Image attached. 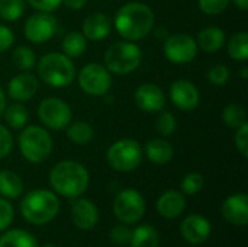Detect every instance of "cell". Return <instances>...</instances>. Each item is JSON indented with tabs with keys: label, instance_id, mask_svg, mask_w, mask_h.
<instances>
[{
	"label": "cell",
	"instance_id": "5b68a950",
	"mask_svg": "<svg viewBox=\"0 0 248 247\" xmlns=\"http://www.w3.org/2000/svg\"><path fill=\"white\" fill-rule=\"evenodd\" d=\"M142 52L140 47L129 41L115 42L105 52V64L108 71L113 74H129L135 71L141 64Z\"/></svg>",
	"mask_w": 248,
	"mask_h": 247
},
{
	"label": "cell",
	"instance_id": "e0dca14e",
	"mask_svg": "<svg viewBox=\"0 0 248 247\" xmlns=\"http://www.w3.org/2000/svg\"><path fill=\"white\" fill-rule=\"evenodd\" d=\"M222 217L234 226H246L248 223V197L235 194L228 197L222 204Z\"/></svg>",
	"mask_w": 248,
	"mask_h": 247
},
{
	"label": "cell",
	"instance_id": "7c38bea8",
	"mask_svg": "<svg viewBox=\"0 0 248 247\" xmlns=\"http://www.w3.org/2000/svg\"><path fill=\"white\" fill-rule=\"evenodd\" d=\"M55 31H57V19L49 12H41L32 15L31 17H28L23 28L26 39H29L33 44L46 42L54 36Z\"/></svg>",
	"mask_w": 248,
	"mask_h": 247
},
{
	"label": "cell",
	"instance_id": "b9f144b4",
	"mask_svg": "<svg viewBox=\"0 0 248 247\" xmlns=\"http://www.w3.org/2000/svg\"><path fill=\"white\" fill-rule=\"evenodd\" d=\"M13 41H15L13 32L7 26L0 25V52L9 49L13 45Z\"/></svg>",
	"mask_w": 248,
	"mask_h": 247
},
{
	"label": "cell",
	"instance_id": "6da1fadb",
	"mask_svg": "<svg viewBox=\"0 0 248 247\" xmlns=\"http://www.w3.org/2000/svg\"><path fill=\"white\" fill-rule=\"evenodd\" d=\"M116 31L128 41L142 39L154 26V13L150 6L131 1L124 4L115 17Z\"/></svg>",
	"mask_w": 248,
	"mask_h": 247
},
{
	"label": "cell",
	"instance_id": "60d3db41",
	"mask_svg": "<svg viewBox=\"0 0 248 247\" xmlns=\"http://www.w3.org/2000/svg\"><path fill=\"white\" fill-rule=\"evenodd\" d=\"M32 7H35L39 12H54L60 4L61 0H28Z\"/></svg>",
	"mask_w": 248,
	"mask_h": 247
},
{
	"label": "cell",
	"instance_id": "603a6c76",
	"mask_svg": "<svg viewBox=\"0 0 248 247\" xmlns=\"http://www.w3.org/2000/svg\"><path fill=\"white\" fill-rule=\"evenodd\" d=\"M23 192V182L19 175L12 170L0 172V195L3 198L15 199Z\"/></svg>",
	"mask_w": 248,
	"mask_h": 247
},
{
	"label": "cell",
	"instance_id": "30bf717a",
	"mask_svg": "<svg viewBox=\"0 0 248 247\" xmlns=\"http://www.w3.org/2000/svg\"><path fill=\"white\" fill-rule=\"evenodd\" d=\"M38 116L41 122L55 131L67 128V125L71 122V109L70 106L57 98H48L41 102L38 108Z\"/></svg>",
	"mask_w": 248,
	"mask_h": 247
},
{
	"label": "cell",
	"instance_id": "7dc6e473",
	"mask_svg": "<svg viewBox=\"0 0 248 247\" xmlns=\"http://www.w3.org/2000/svg\"><path fill=\"white\" fill-rule=\"evenodd\" d=\"M42 247H58V246H55V245H45V246H42Z\"/></svg>",
	"mask_w": 248,
	"mask_h": 247
},
{
	"label": "cell",
	"instance_id": "f6af8a7d",
	"mask_svg": "<svg viewBox=\"0 0 248 247\" xmlns=\"http://www.w3.org/2000/svg\"><path fill=\"white\" fill-rule=\"evenodd\" d=\"M234 1V4L237 6V7H240V9H243V10H246L248 7V0H232Z\"/></svg>",
	"mask_w": 248,
	"mask_h": 247
},
{
	"label": "cell",
	"instance_id": "9c48e42d",
	"mask_svg": "<svg viewBox=\"0 0 248 247\" xmlns=\"http://www.w3.org/2000/svg\"><path fill=\"white\" fill-rule=\"evenodd\" d=\"M78 84L90 96H103L112 86V77L106 67L92 63L78 73Z\"/></svg>",
	"mask_w": 248,
	"mask_h": 247
},
{
	"label": "cell",
	"instance_id": "d6a6232c",
	"mask_svg": "<svg viewBox=\"0 0 248 247\" xmlns=\"http://www.w3.org/2000/svg\"><path fill=\"white\" fill-rule=\"evenodd\" d=\"M203 176L201 173H189L182 181V191L187 195H196L203 188Z\"/></svg>",
	"mask_w": 248,
	"mask_h": 247
},
{
	"label": "cell",
	"instance_id": "f546056e",
	"mask_svg": "<svg viewBox=\"0 0 248 247\" xmlns=\"http://www.w3.org/2000/svg\"><path fill=\"white\" fill-rule=\"evenodd\" d=\"M12 63H13V66L16 68L23 70V71H28L36 63L35 52L31 48H28L25 45H20V47L15 48V51L12 52Z\"/></svg>",
	"mask_w": 248,
	"mask_h": 247
},
{
	"label": "cell",
	"instance_id": "d590c367",
	"mask_svg": "<svg viewBox=\"0 0 248 247\" xmlns=\"http://www.w3.org/2000/svg\"><path fill=\"white\" fill-rule=\"evenodd\" d=\"M198 4L206 15H219L228 7L230 0H198Z\"/></svg>",
	"mask_w": 248,
	"mask_h": 247
},
{
	"label": "cell",
	"instance_id": "ffe728a7",
	"mask_svg": "<svg viewBox=\"0 0 248 247\" xmlns=\"http://www.w3.org/2000/svg\"><path fill=\"white\" fill-rule=\"evenodd\" d=\"M186 207L185 197L179 191H167L157 201V210L161 217L167 220L177 218Z\"/></svg>",
	"mask_w": 248,
	"mask_h": 247
},
{
	"label": "cell",
	"instance_id": "74e56055",
	"mask_svg": "<svg viewBox=\"0 0 248 247\" xmlns=\"http://www.w3.org/2000/svg\"><path fill=\"white\" fill-rule=\"evenodd\" d=\"M131 234H132V231L125 224H121V226H116L112 229L110 239L115 245H126L131 240Z\"/></svg>",
	"mask_w": 248,
	"mask_h": 247
},
{
	"label": "cell",
	"instance_id": "f35d334b",
	"mask_svg": "<svg viewBox=\"0 0 248 247\" xmlns=\"http://www.w3.org/2000/svg\"><path fill=\"white\" fill-rule=\"evenodd\" d=\"M235 146L240 150V153L247 157L248 156V124H243L241 127L237 128L235 134Z\"/></svg>",
	"mask_w": 248,
	"mask_h": 247
},
{
	"label": "cell",
	"instance_id": "836d02e7",
	"mask_svg": "<svg viewBox=\"0 0 248 247\" xmlns=\"http://www.w3.org/2000/svg\"><path fill=\"white\" fill-rule=\"evenodd\" d=\"M157 131L161 134V135H171L174 131H176V127H177V122H176V118L171 112H163L158 119H157Z\"/></svg>",
	"mask_w": 248,
	"mask_h": 247
},
{
	"label": "cell",
	"instance_id": "9a60e30c",
	"mask_svg": "<svg viewBox=\"0 0 248 247\" xmlns=\"http://www.w3.org/2000/svg\"><path fill=\"white\" fill-rule=\"evenodd\" d=\"M135 103L141 111L145 112H158L166 105L164 92L153 83L141 84L135 92Z\"/></svg>",
	"mask_w": 248,
	"mask_h": 247
},
{
	"label": "cell",
	"instance_id": "d6986e66",
	"mask_svg": "<svg viewBox=\"0 0 248 247\" xmlns=\"http://www.w3.org/2000/svg\"><path fill=\"white\" fill-rule=\"evenodd\" d=\"M110 32V19L108 15L97 12L87 16L83 22V35L90 41H102Z\"/></svg>",
	"mask_w": 248,
	"mask_h": 247
},
{
	"label": "cell",
	"instance_id": "44dd1931",
	"mask_svg": "<svg viewBox=\"0 0 248 247\" xmlns=\"http://www.w3.org/2000/svg\"><path fill=\"white\" fill-rule=\"evenodd\" d=\"M145 154L150 162L155 165H166L173 159L174 150L170 143L161 138L150 140L145 146Z\"/></svg>",
	"mask_w": 248,
	"mask_h": 247
},
{
	"label": "cell",
	"instance_id": "4316f807",
	"mask_svg": "<svg viewBox=\"0 0 248 247\" xmlns=\"http://www.w3.org/2000/svg\"><path fill=\"white\" fill-rule=\"evenodd\" d=\"M87 48L86 36L81 32H68L62 39V49L68 58L80 57Z\"/></svg>",
	"mask_w": 248,
	"mask_h": 247
},
{
	"label": "cell",
	"instance_id": "7402d4cb",
	"mask_svg": "<svg viewBox=\"0 0 248 247\" xmlns=\"http://www.w3.org/2000/svg\"><path fill=\"white\" fill-rule=\"evenodd\" d=\"M225 42V33L221 28L209 26L199 32L198 35V47L202 48L205 52H217L222 48Z\"/></svg>",
	"mask_w": 248,
	"mask_h": 247
},
{
	"label": "cell",
	"instance_id": "7a4b0ae2",
	"mask_svg": "<svg viewBox=\"0 0 248 247\" xmlns=\"http://www.w3.org/2000/svg\"><path fill=\"white\" fill-rule=\"evenodd\" d=\"M49 183L57 194L67 198H77L89 186V172L78 162L64 160L52 167Z\"/></svg>",
	"mask_w": 248,
	"mask_h": 247
},
{
	"label": "cell",
	"instance_id": "ac0fdd59",
	"mask_svg": "<svg viewBox=\"0 0 248 247\" xmlns=\"http://www.w3.org/2000/svg\"><path fill=\"white\" fill-rule=\"evenodd\" d=\"M38 90V79L31 73H22L15 76L7 86V93L13 100L25 102L33 98Z\"/></svg>",
	"mask_w": 248,
	"mask_h": 247
},
{
	"label": "cell",
	"instance_id": "8d00e7d4",
	"mask_svg": "<svg viewBox=\"0 0 248 247\" xmlns=\"http://www.w3.org/2000/svg\"><path fill=\"white\" fill-rule=\"evenodd\" d=\"M13 207L12 204L4 199L0 198V231H3L4 229H7L12 221H13Z\"/></svg>",
	"mask_w": 248,
	"mask_h": 247
},
{
	"label": "cell",
	"instance_id": "83f0119b",
	"mask_svg": "<svg viewBox=\"0 0 248 247\" xmlns=\"http://www.w3.org/2000/svg\"><path fill=\"white\" fill-rule=\"evenodd\" d=\"M4 119L9 124L10 128L13 130H22L25 128L28 119H29V112L28 109L20 105V103H13L4 109Z\"/></svg>",
	"mask_w": 248,
	"mask_h": 247
},
{
	"label": "cell",
	"instance_id": "2e32d148",
	"mask_svg": "<svg viewBox=\"0 0 248 247\" xmlns=\"http://www.w3.org/2000/svg\"><path fill=\"white\" fill-rule=\"evenodd\" d=\"M71 220L80 230H92L99 221V210L90 199H76L71 205Z\"/></svg>",
	"mask_w": 248,
	"mask_h": 247
},
{
	"label": "cell",
	"instance_id": "d4e9b609",
	"mask_svg": "<svg viewBox=\"0 0 248 247\" xmlns=\"http://www.w3.org/2000/svg\"><path fill=\"white\" fill-rule=\"evenodd\" d=\"M0 247H38V242L25 230H10L0 237Z\"/></svg>",
	"mask_w": 248,
	"mask_h": 247
},
{
	"label": "cell",
	"instance_id": "52a82bcc",
	"mask_svg": "<svg viewBox=\"0 0 248 247\" xmlns=\"http://www.w3.org/2000/svg\"><path fill=\"white\" fill-rule=\"evenodd\" d=\"M142 160V148L138 141L124 138L116 141L108 150V163L118 172H132Z\"/></svg>",
	"mask_w": 248,
	"mask_h": 247
},
{
	"label": "cell",
	"instance_id": "277c9868",
	"mask_svg": "<svg viewBox=\"0 0 248 247\" xmlns=\"http://www.w3.org/2000/svg\"><path fill=\"white\" fill-rule=\"evenodd\" d=\"M38 74L48 86L67 87L74 80L76 68L73 61L65 54L51 52L39 60Z\"/></svg>",
	"mask_w": 248,
	"mask_h": 247
},
{
	"label": "cell",
	"instance_id": "4fadbf2b",
	"mask_svg": "<svg viewBox=\"0 0 248 247\" xmlns=\"http://www.w3.org/2000/svg\"><path fill=\"white\" fill-rule=\"evenodd\" d=\"M173 103L182 111H193L199 105V90L189 80H177L170 87Z\"/></svg>",
	"mask_w": 248,
	"mask_h": 247
},
{
	"label": "cell",
	"instance_id": "ee69618b",
	"mask_svg": "<svg viewBox=\"0 0 248 247\" xmlns=\"http://www.w3.org/2000/svg\"><path fill=\"white\" fill-rule=\"evenodd\" d=\"M4 109H6V96H4L3 89L0 87V116L3 115Z\"/></svg>",
	"mask_w": 248,
	"mask_h": 247
},
{
	"label": "cell",
	"instance_id": "5bb4252c",
	"mask_svg": "<svg viewBox=\"0 0 248 247\" xmlns=\"http://www.w3.org/2000/svg\"><path fill=\"white\" fill-rule=\"evenodd\" d=\"M182 236L190 245H202L211 236V223L198 214L186 217L182 223Z\"/></svg>",
	"mask_w": 248,
	"mask_h": 247
},
{
	"label": "cell",
	"instance_id": "8fae6325",
	"mask_svg": "<svg viewBox=\"0 0 248 247\" xmlns=\"http://www.w3.org/2000/svg\"><path fill=\"white\" fill-rule=\"evenodd\" d=\"M198 52L196 41L187 33H174L166 39L164 55L174 64L190 63Z\"/></svg>",
	"mask_w": 248,
	"mask_h": 247
},
{
	"label": "cell",
	"instance_id": "bcb514c9",
	"mask_svg": "<svg viewBox=\"0 0 248 247\" xmlns=\"http://www.w3.org/2000/svg\"><path fill=\"white\" fill-rule=\"evenodd\" d=\"M247 71H248V68H246V67H244V68H241V76H243L244 79H247L248 77Z\"/></svg>",
	"mask_w": 248,
	"mask_h": 247
},
{
	"label": "cell",
	"instance_id": "cb8c5ba5",
	"mask_svg": "<svg viewBox=\"0 0 248 247\" xmlns=\"http://www.w3.org/2000/svg\"><path fill=\"white\" fill-rule=\"evenodd\" d=\"M158 233L151 226H140L131 234V247H158Z\"/></svg>",
	"mask_w": 248,
	"mask_h": 247
},
{
	"label": "cell",
	"instance_id": "1f68e13d",
	"mask_svg": "<svg viewBox=\"0 0 248 247\" xmlns=\"http://www.w3.org/2000/svg\"><path fill=\"white\" fill-rule=\"evenodd\" d=\"M222 121L231 127V128H238L243 124H246V111L241 105L237 103H231L228 106H225V109L222 111Z\"/></svg>",
	"mask_w": 248,
	"mask_h": 247
},
{
	"label": "cell",
	"instance_id": "e575fe53",
	"mask_svg": "<svg viewBox=\"0 0 248 247\" xmlns=\"http://www.w3.org/2000/svg\"><path fill=\"white\" fill-rule=\"evenodd\" d=\"M208 77H209V82L212 84H215V86H224L230 80V70L224 64H217V66H214L209 70Z\"/></svg>",
	"mask_w": 248,
	"mask_h": 247
},
{
	"label": "cell",
	"instance_id": "8992f818",
	"mask_svg": "<svg viewBox=\"0 0 248 247\" xmlns=\"http://www.w3.org/2000/svg\"><path fill=\"white\" fill-rule=\"evenodd\" d=\"M19 148L22 156L31 163L45 162L52 151V140L46 130L31 125L23 128L19 135Z\"/></svg>",
	"mask_w": 248,
	"mask_h": 247
},
{
	"label": "cell",
	"instance_id": "7bdbcfd3",
	"mask_svg": "<svg viewBox=\"0 0 248 247\" xmlns=\"http://www.w3.org/2000/svg\"><path fill=\"white\" fill-rule=\"evenodd\" d=\"M61 3H64L68 9H81L86 6L87 0H61Z\"/></svg>",
	"mask_w": 248,
	"mask_h": 247
},
{
	"label": "cell",
	"instance_id": "ab89813d",
	"mask_svg": "<svg viewBox=\"0 0 248 247\" xmlns=\"http://www.w3.org/2000/svg\"><path fill=\"white\" fill-rule=\"evenodd\" d=\"M13 147V137L7 128L0 125V159L6 157Z\"/></svg>",
	"mask_w": 248,
	"mask_h": 247
},
{
	"label": "cell",
	"instance_id": "f1b7e54d",
	"mask_svg": "<svg viewBox=\"0 0 248 247\" xmlns=\"http://www.w3.org/2000/svg\"><path fill=\"white\" fill-rule=\"evenodd\" d=\"M228 54L237 61H246L248 58V33L237 32L228 42Z\"/></svg>",
	"mask_w": 248,
	"mask_h": 247
},
{
	"label": "cell",
	"instance_id": "ba28073f",
	"mask_svg": "<svg viewBox=\"0 0 248 247\" xmlns=\"http://www.w3.org/2000/svg\"><path fill=\"white\" fill-rule=\"evenodd\" d=\"M113 213L116 218L124 224L138 223L145 213V201L138 191L124 189L115 199Z\"/></svg>",
	"mask_w": 248,
	"mask_h": 247
},
{
	"label": "cell",
	"instance_id": "484cf974",
	"mask_svg": "<svg viewBox=\"0 0 248 247\" xmlns=\"http://www.w3.org/2000/svg\"><path fill=\"white\" fill-rule=\"evenodd\" d=\"M67 137L74 144H89L94 137V130L90 124L84 121H77L67 125Z\"/></svg>",
	"mask_w": 248,
	"mask_h": 247
},
{
	"label": "cell",
	"instance_id": "3957f363",
	"mask_svg": "<svg viewBox=\"0 0 248 247\" xmlns=\"http://www.w3.org/2000/svg\"><path fill=\"white\" fill-rule=\"evenodd\" d=\"M60 211V201L51 191L35 189L25 195L20 204L23 218L35 226H42L55 218Z\"/></svg>",
	"mask_w": 248,
	"mask_h": 247
},
{
	"label": "cell",
	"instance_id": "4dcf8cb0",
	"mask_svg": "<svg viewBox=\"0 0 248 247\" xmlns=\"http://www.w3.org/2000/svg\"><path fill=\"white\" fill-rule=\"evenodd\" d=\"M25 12V0H0V17L9 22L19 19Z\"/></svg>",
	"mask_w": 248,
	"mask_h": 247
}]
</instances>
